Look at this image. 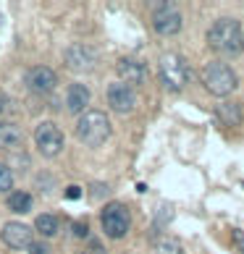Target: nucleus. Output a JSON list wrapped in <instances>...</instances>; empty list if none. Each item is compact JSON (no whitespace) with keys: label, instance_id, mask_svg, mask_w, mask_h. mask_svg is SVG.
<instances>
[{"label":"nucleus","instance_id":"nucleus-1","mask_svg":"<svg viewBox=\"0 0 244 254\" xmlns=\"http://www.w3.org/2000/svg\"><path fill=\"white\" fill-rule=\"evenodd\" d=\"M208 48L221 58H239L244 53V29L237 18L221 16L208 29Z\"/></svg>","mask_w":244,"mask_h":254},{"label":"nucleus","instance_id":"nucleus-2","mask_svg":"<svg viewBox=\"0 0 244 254\" xmlns=\"http://www.w3.org/2000/svg\"><path fill=\"white\" fill-rule=\"evenodd\" d=\"M200 79H202V87L208 89L213 97H229L231 92H237V84H239L237 71H234L226 61L205 63Z\"/></svg>","mask_w":244,"mask_h":254},{"label":"nucleus","instance_id":"nucleus-3","mask_svg":"<svg viewBox=\"0 0 244 254\" xmlns=\"http://www.w3.org/2000/svg\"><path fill=\"white\" fill-rule=\"evenodd\" d=\"M110 136V121L102 110H84L77 121V139L87 147H100Z\"/></svg>","mask_w":244,"mask_h":254},{"label":"nucleus","instance_id":"nucleus-4","mask_svg":"<svg viewBox=\"0 0 244 254\" xmlns=\"http://www.w3.org/2000/svg\"><path fill=\"white\" fill-rule=\"evenodd\" d=\"M158 76L161 81L165 84L168 89L179 92L186 87V81H189V63H186L179 53H163L161 61H158Z\"/></svg>","mask_w":244,"mask_h":254},{"label":"nucleus","instance_id":"nucleus-5","mask_svg":"<svg viewBox=\"0 0 244 254\" xmlns=\"http://www.w3.org/2000/svg\"><path fill=\"white\" fill-rule=\"evenodd\" d=\"M100 223H102V231H105L108 239H124L131 225V215L126 210V204L108 202L100 212Z\"/></svg>","mask_w":244,"mask_h":254},{"label":"nucleus","instance_id":"nucleus-6","mask_svg":"<svg viewBox=\"0 0 244 254\" xmlns=\"http://www.w3.org/2000/svg\"><path fill=\"white\" fill-rule=\"evenodd\" d=\"M181 11L176 3H158L155 11H153V29L161 34V37H173L181 32Z\"/></svg>","mask_w":244,"mask_h":254},{"label":"nucleus","instance_id":"nucleus-7","mask_svg":"<svg viewBox=\"0 0 244 254\" xmlns=\"http://www.w3.org/2000/svg\"><path fill=\"white\" fill-rule=\"evenodd\" d=\"M34 144L42 152V157H58L63 152V131L53 124V121H42L34 128Z\"/></svg>","mask_w":244,"mask_h":254},{"label":"nucleus","instance_id":"nucleus-8","mask_svg":"<svg viewBox=\"0 0 244 254\" xmlns=\"http://www.w3.org/2000/svg\"><path fill=\"white\" fill-rule=\"evenodd\" d=\"M0 241L5 244L8 249L13 252H21V249H29L32 247V228L24 223H5L3 231H0Z\"/></svg>","mask_w":244,"mask_h":254},{"label":"nucleus","instance_id":"nucleus-9","mask_svg":"<svg viewBox=\"0 0 244 254\" xmlns=\"http://www.w3.org/2000/svg\"><path fill=\"white\" fill-rule=\"evenodd\" d=\"M108 105L113 108L116 113H121V116H126V113H131L134 110V105H137V95H134V89L131 87H126L124 81H113L108 87Z\"/></svg>","mask_w":244,"mask_h":254},{"label":"nucleus","instance_id":"nucleus-10","mask_svg":"<svg viewBox=\"0 0 244 254\" xmlns=\"http://www.w3.org/2000/svg\"><path fill=\"white\" fill-rule=\"evenodd\" d=\"M55 84H58V76L48 65H34V68L26 71V87L37 95H48L50 89H55Z\"/></svg>","mask_w":244,"mask_h":254},{"label":"nucleus","instance_id":"nucleus-11","mask_svg":"<svg viewBox=\"0 0 244 254\" xmlns=\"http://www.w3.org/2000/svg\"><path fill=\"white\" fill-rule=\"evenodd\" d=\"M97 63V53L87 48V45H71L69 50H66V65H69L71 71H92Z\"/></svg>","mask_w":244,"mask_h":254},{"label":"nucleus","instance_id":"nucleus-12","mask_svg":"<svg viewBox=\"0 0 244 254\" xmlns=\"http://www.w3.org/2000/svg\"><path fill=\"white\" fill-rule=\"evenodd\" d=\"M121 81L126 84V87H137V84H145L147 79V65L137 58H121L118 65H116Z\"/></svg>","mask_w":244,"mask_h":254},{"label":"nucleus","instance_id":"nucleus-13","mask_svg":"<svg viewBox=\"0 0 244 254\" xmlns=\"http://www.w3.org/2000/svg\"><path fill=\"white\" fill-rule=\"evenodd\" d=\"M87 105H89V89L84 87V84H71L69 92H66V108L81 116Z\"/></svg>","mask_w":244,"mask_h":254},{"label":"nucleus","instance_id":"nucleus-14","mask_svg":"<svg viewBox=\"0 0 244 254\" xmlns=\"http://www.w3.org/2000/svg\"><path fill=\"white\" fill-rule=\"evenodd\" d=\"M24 144L21 128L11 121H0V149H18Z\"/></svg>","mask_w":244,"mask_h":254},{"label":"nucleus","instance_id":"nucleus-15","mask_svg":"<svg viewBox=\"0 0 244 254\" xmlns=\"http://www.w3.org/2000/svg\"><path fill=\"white\" fill-rule=\"evenodd\" d=\"M213 113L223 126H239L242 118H244L242 105H237V102H218V105L213 108Z\"/></svg>","mask_w":244,"mask_h":254},{"label":"nucleus","instance_id":"nucleus-16","mask_svg":"<svg viewBox=\"0 0 244 254\" xmlns=\"http://www.w3.org/2000/svg\"><path fill=\"white\" fill-rule=\"evenodd\" d=\"M8 207H11L13 212H29L32 210V194L29 191H11Z\"/></svg>","mask_w":244,"mask_h":254},{"label":"nucleus","instance_id":"nucleus-17","mask_svg":"<svg viewBox=\"0 0 244 254\" xmlns=\"http://www.w3.org/2000/svg\"><path fill=\"white\" fill-rule=\"evenodd\" d=\"M34 225H37V231H40L45 239L55 236V233H58V228H61V225H58V218H55V215H48V212H45V215H40Z\"/></svg>","mask_w":244,"mask_h":254},{"label":"nucleus","instance_id":"nucleus-18","mask_svg":"<svg viewBox=\"0 0 244 254\" xmlns=\"http://www.w3.org/2000/svg\"><path fill=\"white\" fill-rule=\"evenodd\" d=\"M171 220H173V204L163 202V204L155 210V225H158V228H165Z\"/></svg>","mask_w":244,"mask_h":254},{"label":"nucleus","instance_id":"nucleus-19","mask_svg":"<svg viewBox=\"0 0 244 254\" xmlns=\"http://www.w3.org/2000/svg\"><path fill=\"white\" fill-rule=\"evenodd\" d=\"M155 254H184V249L176 239H161L155 247Z\"/></svg>","mask_w":244,"mask_h":254},{"label":"nucleus","instance_id":"nucleus-20","mask_svg":"<svg viewBox=\"0 0 244 254\" xmlns=\"http://www.w3.org/2000/svg\"><path fill=\"white\" fill-rule=\"evenodd\" d=\"M13 181H16V176L11 171V165L0 163V191H11L13 189Z\"/></svg>","mask_w":244,"mask_h":254},{"label":"nucleus","instance_id":"nucleus-21","mask_svg":"<svg viewBox=\"0 0 244 254\" xmlns=\"http://www.w3.org/2000/svg\"><path fill=\"white\" fill-rule=\"evenodd\" d=\"M71 233H74L77 239H84V236L89 233V225H87V220H77V223L71 225Z\"/></svg>","mask_w":244,"mask_h":254},{"label":"nucleus","instance_id":"nucleus-22","mask_svg":"<svg viewBox=\"0 0 244 254\" xmlns=\"http://www.w3.org/2000/svg\"><path fill=\"white\" fill-rule=\"evenodd\" d=\"M29 254H50V247H48L45 241H32Z\"/></svg>","mask_w":244,"mask_h":254},{"label":"nucleus","instance_id":"nucleus-23","mask_svg":"<svg viewBox=\"0 0 244 254\" xmlns=\"http://www.w3.org/2000/svg\"><path fill=\"white\" fill-rule=\"evenodd\" d=\"M79 196H81L79 186H69V189H66V199H79Z\"/></svg>","mask_w":244,"mask_h":254},{"label":"nucleus","instance_id":"nucleus-24","mask_svg":"<svg viewBox=\"0 0 244 254\" xmlns=\"http://www.w3.org/2000/svg\"><path fill=\"white\" fill-rule=\"evenodd\" d=\"M102 191H108V186H102V184H95V186H92V194H102Z\"/></svg>","mask_w":244,"mask_h":254}]
</instances>
